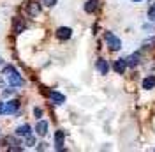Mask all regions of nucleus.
Wrapping results in <instances>:
<instances>
[{
    "mask_svg": "<svg viewBox=\"0 0 155 152\" xmlns=\"http://www.w3.org/2000/svg\"><path fill=\"white\" fill-rule=\"evenodd\" d=\"M4 74H5V78H7V81H9L11 87H21L23 85V78H21V74H19L12 66L5 67V69H4Z\"/></svg>",
    "mask_w": 155,
    "mask_h": 152,
    "instance_id": "obj_1",
    "label": "nucleus"
},
{
    "mask_svg": "<svg viewBox=\"0 0 155 152\" xmlns=\"http://www.w3.org/2000/svg\"><path fill=\"white\" fill-rule=\"evenodd\" d=\"M49 97L55 105H64L65 103V95L60 94V92H49Z\"/></svg>",
    "mask_w": 155,
    "mask_h": 152,
    "instance_id": "obj_11",
    "label": "nucleus"
},
{
    "mask_svg": "<svg viewBox=\"0 0 155 152\" xmlns=\"http://www.w3.org/2000/svg\"><path fill=\"white\" fill-rule=\"evenodd\" d=\"M35 133H37L39 136H46V134H48V122L39 119L37 126H35Z\"/></svg>",
    "mask_w": 155,
    "mask_h": 152,
    "instance_id": "obj_5",
    "label": "nucleus"
},
{
    "mask_svg": "<svg viewBox=\"0 0 155 152\" xmlns=\"http://www.w3.org/2000/svg\"><path fill=\"white\" fill-rule=\"evenodd\" d=\"M41 4H44V5L51 7V5H55V4H57V0H41Z\"/></svg>",
    "mask_w": 155,
    "mask_h": 152,
    "instance_id": "obj_16",
    "label": "nucleus"
},
{
    "mask_svg": "<svg viewBox=\"0 0 155 152\" xmlns=\"http://www.w3.org/2000/svg\"><path fill=\"white\" fill-rule=\"evenodd\" d=\"M125 60H127V66L129 67H136L137 64H139V60H141V53L136 51V53H132V55H129Z\"/></svg>",
    "mask_w": 155,
    "mask_h": 152,
    "instance_id": "obj_8",
    "label": "nucleus"
},
{
    "mask_svg": "<svg viewBox=\"0 0 155 152\" xmlns=\"http://www.w3.org/2000/svg\"><path fill=\"white\" fill-rule=\"evenodd\" d=\"M25 30V21L21 18H14V32L16 34H21Z\"/></svg>",
    "mask_w": 155,
    "mask_h": 152,
    "instance_id": "obj_14",
    "label": "nucleus"
},
{
    "mask_svg": "<svg viewBox=\"0 0 155 152\" xmlns=\"http://www.w3.org/2000/svg\"><path fill=\"white\" fill-rule=\"evenodd\" d=\"M113 67H115V71L118 73V74H124L125 69H127V60L125 58H118V60H115Z\"/></svg>",
    "mask_w": 155,
    "mask_h": 152,
    "instance_id": "obj_6",
    "label": "nucleus"
},
{
    "mask_svg": "<svg viewBox=\"0 0 155 152\" xmlns=\"http://www.w3.org/2000/svg\"><path fill=\"white\" fill-rule=\"evenodd\" d=\"M0 113H4V103H0Z\"/></svg>",
    "mask_w": 155,
    "mask_h": 152,
    "instance_id": "obj_19",
    "label": "nucleus"
},
{
    "mask_svg": "<svg viewBox=\"0 0 155 152\" xmlns=\"http://www.w3.org/2000/svg\"><path fill=\"white\" fill-rule=\"evenodd\" d=\"M153 87H155V76H146L145 80H143V88L145 90H150Z\"/></svg>",
    "mask_w": 155,
    "mask_h": 152,
    "instance_id": "obj_13",
    "label": "nucleus"
},
{
    "mask_svg": "<svg viewBox=\"0 0 155 152\" xmlns=\"http://www.w3.org/2000/svg\"><path fill=\"white\" fill-rule=\"evenodd\" d=\"M71 36H72V30L69 29V27H60L57 30V37L60 41H67V39H71Z\"/></svg>",
    "mask_w": 155,
    "mask_h": 152,
    "instance_id": "obj_4",
    "label": "nucleus"
},
{
    "mask_svg": "<svg viewBox=\"0 0 155 152\" xmlns=\"http://www.w3.org/2000/svg\"><path fill=\"white\" fill-rule=\"evenodd\" d=\"M104 39H106L107 48H109L111 51H118V50L122 48V41L116 37V36H113L111 32H106V34H104Z\"/></svg>",
    "mask_w": 155,
    "mask_h": 152,
    "instance_id": "obj_2",
    "label": "nucleus"
},
{
    "mask_svg": "<svg viewBox=\"0 0 155 152\" xmlns=\"http://www.w3.org/2000/svg\"><path fill=\"white\" fill-rule=\"evenodd\" d=\"M97 69H99V73H101V74H107L109 66H107V62L104 60V58H99V60H97Z\"/></svg>",
    "mask_w": 155,
    "mask_h": 152,
    "instance_id": "obj_12",
    "label": "nucleus"
},
{
    "mask_svg": "<svg viewBox=\"0 0 155 152\" xmlns=\"http://www.w3.org/2000/svg\"><path fill=\"white\" fill-rule=\"evenodd\" d=\"M152 44H155V37L153 39H148V41H145V43H143V46H146V48H150Z\"/></svg>",
    "mask_w": 155,
    "mask_h": 152,
    "instance_id": "obj_18",
    "label": "nucleus"
},
{
    "mask_svg": "<svg viewBox=\"0 0 155 152\" xmlns=\"http://www.w3.org/2000/svg\"><path fill=\"white\" fill-rule=\"evenodd\" d=\"M2 62H4V60H2V57H0V64H2Z\"/></svg>",
    "mask_w": 155,
    "mask_h": 152,
    "instance_id": "obj_21",
    "label": "nucleus"
},
{
    "mask_svg": "<svg viewBox=\"0 0 155 152\" xmlns=\"http://www.w3.org/2000/svg\"><path fill=\"white\" fill-rule=\"evenodd\" d=\"M132 2H141V0H132Z\"/></svg>",
    "mask_w": 155,
    "mask_h": 152,
    "instance_id": "obj_20",
    "label": "nucleus"
},
{
    "mask_svg": "<svg viewBox=\"0 0 155 152\" xmlns=\"http://www.w3.org/2000/svg\"><path fill=\"white\" fill-rule=\"evenodd\" d=\"M19 108V101H16V99H12V101H7V103H4V113L5 115H12L16 113Z\"/></svg>",
    "mask_w": 155,
    "mask_h": 152,
    "instance_id": "obj_3",
    "label": "nucleus"
},
{
    "mask_svg": "<svg viewBox=\"0 0 155 152\" xmlns=\"http://www.w3.org/2000/svg\"><path fill=\"white\" fill-rule=\"evenodd\" d=\"M97 7H99V0H88L87 4H85V11L87 12H94Z\"/></svg>",
    "mask_w": 155,
    "mask_h": 152,
    "instance_id": "obj_15",
    "label": "nucleus"
},
{
    "mask_svg": "<svg viewBox=\"0 0 155 152\" xmlns=\"http://www.w3.org/2000/svg\"><path fill=\"white\" fill-rule=\"evenodd\" d=\"M27 12H28L32 18H35V16H39V12H41V5H39L37 2H30L28 5H27Z\"/></svg>",
    "mask_w": 155,
    "mask_h": 152,
    "instance_id": "obj_7",
    "label": "nucleus"
},
{
    "mask_svg": "<svg viewBox=\"0 0 155 152\" xmlns=\"http://www.w3.org/2000/svg\"><path fill=\"white\" fill-rule=\"evenodd\" d=\"M64 136H65L64 131H57L55 133V149L57 150H62L64 149Z\"/></svg>",
    "mask_w": 155,
    "mask_h": 152,
    "instance_id": "obj_9",
    "label": "nucleus"
},
{
    "mask_svg": "<svg viewBox=\"0 0 155 152\" xmlns=\"http://www.w3.org/2000/svg\"><path fill=\"white\" fill-rule=\"evenodd\" d=\"M28 134H32V127H30L28 124H23V126H19L18 129H16V136H28Z\"/></svg>",
    "mask_w": 155,
    "mask_h": 152,
    "instance_id": "obj_10",
    "label": "nucleus"
},
{
    "mask_svg": "<svg viewBox=\"0 0 155 152\" xmlns=\"http://www.w3.org/2000/svg\"><path fill=\"white\" fill-rule=\"evenodd\" d=\"M34 115H35V119H41V117H42V110H41V108H34Z\"/></svg>",
    "mask_w": 155,
    "mask_h": 152,
    "instance_id": "obj_17",
    "label": "nucleus"
}]
</instances>
